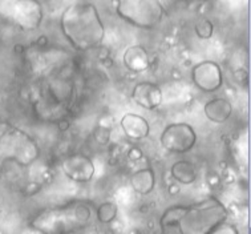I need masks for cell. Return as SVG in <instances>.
<instances>
[{"instance_id":"1","label":"cell","mask_w":251,"mask_h":234,"mask_svg":"<svg viewBox=\"0 0 251 234\" xmlns=\"http://www.w3.org/2000/svg\"><path fill=\"white\" fill-rule=\"evenodd\" d=\"M227 217V208L215 197L190 205H174L162 213L158 234H210Z\"/></svg>"},{"instance_id":"2","label":"cell","mask_w":251,"mask_h":234,"mask_svg":"<svg viewBox=\"0 0 251 234\" xmlns=\"http://www.w3.org/2000/svg\"><path fill=\"white\" fill-rule=\"evenodd\" d=\"M60 29L67 42L80 52L96 50L105 37V26L95 4L75 1L60 15Z\"/></svg>"},{"instance_id":"3","label":"cell","mask_w":251,"mask_h":234,"mask_svg":"<svg viewBox=\"0 0 251 234\" xmlns=\"http://www.w3.org/2000/svg\"><path fill=\"white\" fill-rule=\"evenodd\" d=\"M91 214V208L87 204L73 202L65 208L43 211L33 220L32 226L43 234H69L85 225Z\"/></svg>"},{"instance_id":"4","label":"cell","mask_w":251,"mask_h":234,"mask_svg":"<svg viewBox=\"0 0 251 234\" xmlns=\"http://www.w3.org/2000/svg\"><path fill=\"white\" fill-rule=\"evenodd\" d=\"M40 156L37 142L27 132L4 125L0 134V162H15L20 166L33 164Z\"/></svg>"},{"instance_id":"5","label":"cell","mask_w":251,"mask_h":234,"mask_svg":"<svg viewBox=\"0 0 251 234\" xmlns=\"http://www.w3.org/2000/svg\"><path fill=\"white\" fill-rule=\"evenodd\" d=\"M116 14L126 23L142 29H153L161 24L165 8L157 0H120L114 3Z\"/></svg>"},{"instance_id":"6","label":"cell","mask_w":251,"mask_h":234,"mask_svg":"<svg viewBox=\"0 0 251 234\" xmlns=\"http://www.w3.org/2000/svg\"><path fill=\"white\" fill-rule=\"evenodd\" d=\"M0 19L22 31L31 32L43 23L44 9L36 0H0Z\"/></svg>"},{"instance_id":"7","label":"cell","mask_w":251,"mask_h":234,"mask_svg":"<svg viewBox=\"0 0 251 234\" xmlns=\"http://www.w3.org/2000/svg\"><path fill=\"white\" fill-rule=\"evenodd\" d=\"M197 138L196 130L187 123H172L160 134V142L165 151L177 155L192 151L196 147Z\"/></svg>"},{"instance_id":"8","label":"cell","mask_w":251,"mask_h":234,"mask_svg":"<svg viewBox=\"0 0 251 234\" xmlns=\"http://www.w3.org/2000/svg\"><path fill=\"white\" fill-rule=\"evenodd\" d=\"M193 84L205 93H214L224 85V72L214 60H203L197 63L190 72Z\"/></svg>"},{"instance_id":"9","label":"cell","mask_w":251,"mask_h":234,"mask_svg":"<svg viewBox=\"0 0 251 234\" xmlns=\"http://www.w3.org/2000/svg\"><path fill=\"white\" fill-rule=\"evenodd\" d=\"M61 172L68 180L76 184H88L96 173L92 158L84 153H73L61 161Z\"/></svg>"},{"instance_id":"10","label":"cell","mask_w":251,"mask_h":234,"mask_svg":"<svg viewBox=\"0 0 251 234\" xmlns=\"http://www.w3.org/2000/svg\"><path fill=\"white\" fill-rule=\"evenodd\" d=\"M133 101L146 110H154L162 104L164 93L158 84L151 81L137 83L132 89Z\"/></svg>"},{"instance_id":"11","label":"cell","mask_w":251,"mask_h":234,"mask_svg":"<svg viewBox=\"0 0 251 234\" xmlns=\"http://www.w3.org/2000/svg\"><path fill=\"white\" fill-rule=\"evenodd\" d=\"M120 127L124 134L134 141L144 140L151 134V125L148 120L137 113H125L120 120Z\"/></svg>"},{"instance_id":"12","label":"cell","mask_w":251,"mask_h":234,"mask_svg":"<svg viewBox=\"0 0 251 234\" xmlns=\"http://www.w3.org/2000/svg\"><path fill=\"white\" fill-rule=\"evenodd\" d=\"M124 67L133 74H142L151 68V55L144 46L128 47L123 55Z\"/></svg>"},{"instance_id":"13","label":"cell","mask_w":251,"mask_h":234,"mask_svg":"<svg viewBox=\"0 0 251 234\" xmlns=\"http://www.w3.org/2000/svg\"><path fill=\"white\" fill-rule=\"evenodd\" d=\"M203 113L211 123L224 124L233 115V104L225 97H215L203 105Z\"/></svg>"},{"instance_id":"14","label":"cell","mask_w":251,"mask_h":234,"mask_svg":"<svg viewBox=\"0 0 251 234\" xmlns=\"http://www.w3.org/2000/svg\"><path fill=\"white\" fill-rule=\"evenodd\" d=\"M129 184L134 192L140 196H148L154 190L155 186V172L149 168H141L136 170L129 177Z\"/></svg>"},{"instance_id":"15","label":"cell","mask_w":251,"mask_h":234,"mask_svg":"<svg viewBox=\"0 0 251 234\" xmlns=\"http://www.w3.org/2000/svg\"><path fill=\"white\" fill-rule=\"evenodd\" d=\"M197 176V168L192 161L178 160L170 166V177L178 185L194 184Z\"/></svg>"},{"instance_id":"16","label":"cell","mask_w":251,"mask_h":234,"mask_svg":"<svg viewBox=\"0 0 251 234\" xmlns=\"http://www.w3.org/2000/svg\"><path fill=\"white\" fill-rule=\"evenodd\" d=\"M50 96L60 105L67 106L75 96V85L65 78H55L48 85Z\"/></svg>"},{"instance_id":"17","label":"cell","mask_w":251,"mask_h":234,"mask_svg":"<svg viewBox=\"0 0 251 234\" xmlns=\"http://www.w3.org/2000/svg\"><path fill=\"white\" fill-rule=\"evenodd\" d=\"M119 207L112 201H106L100 204L96 209V218L100 224H110L117 218Z\"/></svg>"},{"instance_id":"18","label":"cell","mask_w":251,"mask_h":234,"mask_svg":"<svg viewBox=\"0 0 251 234\" xmlns=\"http://www.w3.org/2000/svg\"><path fill=\"white\" fill-rule=\"evenodd\" d=\"M194 32L201 40H207L214 35V24L210 19H200L194 24Z\"/></svg>"},{"instance_id":"19","label":"cell","mask_w":251,"mask_h":234,"mask_svg":"<svg viewBox=\"0 0 251 234\" xmlns=\"http://www.w3.org/2000/svg\"><path fill=\"white\" fill-rule=\"evenodd\" d=\"M210 234H239V230H238L237 225H234V224L226 220L224 222H221Z\"/></svg>"},{"instance_id":"20","label":"cell","mask_w":251,"mask_h":234,"mask_svg":"<svg viewBox=\"0 0 251 234\" xmlns=\"http://www.w3.org/2000/svg\"><path fill=\"white\" fill-rule=\"evenodd\" d=\"M95 137H96V141L101 145H104L106 142L109 141L110 137V128H106V127H97L96 132H95Z\"/></svg>"},{"instance_id":"21","label":"cell","mask_w":251,"mask_h":234,"mask_svg":"<svg viewBox=\"0 0 251 234\" xmlns=\"http://www.w3.org/2000/svg\"><path fill=\"white\" fill-rule=\"evenodd\" d=\"M142 156H144V153L140 148L137 147H133L132 149H129L128 151V158L130 161H138L141 160Z\"/></svg>"},{"instance_id":"22","label":"cell","mask_w":251,"mask_h":234,"mask_svg":"<svg viewBox=\"0 0 251 234\" xmlns=\"http://www.w3.org/2000/svg\"><path fill=\"white\" fill-rule=\"evenodd\" d=\"M168 192H169L170 196H177L179 192H181V189H179V185L177 182H172L169 185V188H168Z\"/></svg>"},{"instance_id":"23","label":"cell","mask_w":251,"mask_h":234,"mask_svg":"<svg viewBox=\"0 0 251 234\" xmlns=\"http://www.w3.org/2000/svg\"><path fill=\"white\" fill-rule=\"evenodd\" d=\"M3 128H4V125H0V134H1V130H3Z\"/></svg>"},{"instance_id":"24","label":"cell","mask_w":251,"mask_h":234,"mask_svg":"<svg viewBox=\"0 0 251 234\" xmlns=\"http://www.w3.org/2000/svg\"><path fill=\"white\" fill-rule=\"evenodd\" d=\"M89 234H97V233H89Z\"/></svg>"}]
</instances>
